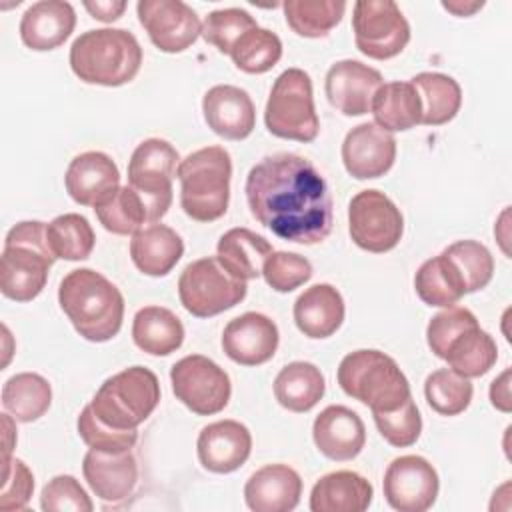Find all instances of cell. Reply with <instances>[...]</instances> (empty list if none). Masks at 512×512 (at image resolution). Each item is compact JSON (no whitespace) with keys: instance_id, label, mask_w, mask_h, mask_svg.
<instances>
[{"instance_id":"obj_1","label":"cell","mask_w":512,"mask_h":512,"mask_svg":"<svg viewBox=\"0 0 512 512\" xmlns=\"http://www.w3.org/2000/svg\"><path fill=\"white\" fill-rule=\"evenodd\" d=\"M252 216L278 238L320 244L332 232V196L310 160L292 152L264 156L246 176Z\"/></svg>"},{"instance_id":"obj_2","label":"cell","mask_w":512,"mask_h":512,"mask_svg":"<svg viewBox=\"0 0 512 512\" xmlns=\"http://www.w3.org/2000/svg\"><path fill=\"white\" fill-rule=\"evenodd\" d=\"M58 302L74 330L90 342H108L122 328L124 296L92 268L70 270L60 282Z\"/></svg>"},{"instance_id":"obj_3","label":"cell","mask_w":512,"mask_h":512,"mask_svg":"<svg viewBox=\"0 0 512 512\" xmlns=\"http://www.w3.org/2000/svg\"><path fill=\"white\" fill-rule=\"evenodd\" d=\"M70 68L86 84L122 86L136 78L142 48L136 36L122 28L82 32L70 46Z\"/></svg>"},{"instance_id":"obj_4","label":"cell","mask_w":512,"mask_h":512,"mask_svg":"<svg viewBox=\"0 0 512 512\" xmlns=\"http://www.w3.org/2000/svg\"><path fill=\"white\" fill-rule=\"evenodd\" d=\"M56 256L46 238V224L24 220L10 228L0 258V290L16 302L34 300L46 286Z\"/></svg>"},{"instance_id":"obj_5","label":"cell","mask_w":512,"mask_h":512,"mask_svg":"<svg viewBox=\"0 0 512 512\" xmlns=\"http://www.w3.org/2000/svg\"><path fill=\"white\" fill-rule=\"evenodd\" d=\"M176 176L180 180V206L196 222L222 218L230 202L232 160L222 146L194 150L180 160Z\"/></svg>"},{"instance_id":"obj_6","label":"cell","mask_w":512,"mask_h":512,"mask_svg":"<svg viewBox=\"0 0 512 512\" xmlns=\"http://www.w3.org/2000/svg\"><path fill=\"white\" fill-rule=\"evenodd\" d=\"M338 384L350 398L372 412L394 410L412 398L408 378L396 360L380 350H354L346 354L336 372Z\"/></svg>"},{"instance_id":"obj_7","label":"cell","mask_w":512,"mask_h":512,"mask_svg":"<svg viewBox=\"0 0 512 512\" xmlns=\"http://www.w3.org/2000/svg\"><path fill=\"white\" fill-rule=\"evenodd\" d=\"M160 382L144 366H130L106 378L90 406L94 414L116 430H136L158 406Z\"/></svg>"},{"instance_id":"obj_8","label":"cell","mask_w":512,"mask_h":512,"mask_svg":"<svg viewBox=\"0 0 512 512\" xmlns=\"http://www.w3.org/2000/svg\"><path fill=\"white\" fill-rule=\"evenodd\" d=\"M264 122L272 136L296 142H312L320 132L314 108L312 80L300 68L284 70L272 84Z\"/></svg>"},{"instance_id":"obj_9","label":"cell","mask_w":512,"mask_h":512,"mask_svg":"<svg viewBox=\"0 0 512 512\" xmlns=\"http://www.w3.org/2000/svg\"><path fill=\"white\" fill-rule=\"evenodd\" d=\"M246 292V282L228 274L216 256L190 262L178 278L180 302L196 318H210L234 308L246 298Z\"/></svg>"},{"instance_id":"obj_10","label":"cell","mask_w":512,"mask_h":512,"mask_svg":"<svg viewBox=\"0 0 512 512\" xmlns=\"http://www.w3.org/2000/svg\"><path fill=\"white\" fill-rule=\"evenodd\" d=\"M178 150L162 138L142 140L128 162V186L134 188L156 224L172 204V178L178 170Z\"/></svg>"},{"instance_id":"obj_11","label":"cell","mask_w":512,"mask_h":512,"mask_svg":"<svg viewBox=\"0 0 512 512\" xmlns=\"http://www.w3.org/2000/svg\"><path fill=\"white\" fill-rule=\"evenodd\" d=\"M352 30L356 48L372 60L394 58L410 42V24L392 0H358Z\"/></svg>"},{"instance_id":"obj_12","label":"cell","mask_w":512,"mask_h":512,"mask_svg":"<svg viewBox=\"0 0 512 512\" xmlns=\"http://www.w3.org/2000/svg\"><path fill=\"white\" fill-rule=\"evenodd\" d=\"M348 234L366 252H388L398 246L404 234L402 212L384 192L362 190L348 204Z\"/></svg>"},{"instance_id":"obj_13","label":"cell","mask_w":512,"mask_h":512,"mask_svg":"<svg viewBox=\"0 0 512 512\" xmlns=\"http://www.w3.org/2000/svg\"><path fill=\"white\" fill-rule=\"evenodd\" d=\"M170 382L176 400L198 416L222 412L232 394V384L224 368L202 354L180 358L170 368Z\"/></svg>"},{"instance_id":"obj_14","label":"cell","mask_w":512,"mask_h":512,"mask_svg":"<svg viewBox=\"0 0 512 512\" xmlns=\"http://www.w3.org/2000/svg\"><path fill=\"white\" fill-rule=\"evenodd\" d=\"M386 502L398 512H426L434 506L440 480L436 468L422 456L394 458L382 480Z\"/></svg>"},{"instance_id":"obj_15","label":"cell","mask_w":512,"mask_h":512,"mask_svg":"<svg viewBox=\"0 0 512 512\" xmlns=\"http://www.w3.org/2000/svg\"><path fill=\"white\" fill-rule=\"evenodd\" d=\"M136 12L152 44L166 54L184 52L202 34L198 14L182 0H140Z\"/></svg>"},{"instance_id":"obj_16","label":"cell","mask_w":512,"mask_h":512,"mask_svg":"<svg viewBox=\"0 0 512 512\" xmlns=\"http://www.w3.org/2000/svg\"><path fill=\"white\" fill-rule=\"evenodd\" d=\"M384 84L382 74L360 60H338L324 80L328 102L344 116H362L372 108L374 94Z\"/></svg>"},{"instance_id":"obj_17","label":"cell","mask_w":512,"mask_h":512,"mask_svg":"<svg viewBox=\"0 0 512 512\" xmlns=\"http://www.w3.org/2000/svg\"><path fill=\"white\" fill-rule=\"evenodd\" d=\"M396 160V140L374 122L354 126L342 142V162L356 180L384 176Z\"/></svg>"},{"instance_id":"obj_18","label":"cell","mask_w":512,"mask_h":512,"mask_svg":"<svg viewBox=\"0 0 512 512\" xmlns=\"http://www.w3.org/2000/svg\"><path fill=\"white\" fill-rule=\"evenodd\" d=\"M278 340V326L272 318L260 312H244L224 326L222 350L240 366H260L276 354Z\"/></svg>"},{"instance_id":"obj_19","label":"cell","mask_w":512,"mask_h":512,"mask_svg":"<svg viewBox=\"0 0 512 512\" xmlns=\"http://www.w3.org/2000/svg\"><path fill=\"white\" fill-rule=\"evenodd\" d=\"M64 186L76 204L96 208L120 188V172L108 154L90 150L70 160Z\"/></svg>"},{"instance_id":"obj_20","label":"cell","mask_w":512,"mask_h":512,"mask_svg":"<svg viewBox=\"0 0 512 512\" xmlns=\"http://www.w3.org/2000/svg\"><path fill=\"white\" fill-rule=\"evenodd\" d=\"M208 128L226 140H244L256 126V108L250 94L232 84H216L202 98Z\"/></svg>"},{"instance_id":"obj_21","label":"cell","mask_w":512,"mask_h":512,"mask_svg":"<svg viewBox=\"0 0 512 512\" xmlns=\"http://www.w3.org/2000/svg\"><path fill=\"white\" fill-rule=\"evenodd\" d=\"M200 464L214 474L238 470L252 452V434L238 420H218L202 428L196 442Z\"/></svg>"},{"instance_id":"obj_22","label":"cell","mask_w":512,"mask_h":512,"mask_svg":"<svg viewBox=\"0 0 512 512\" xmlns=\"http://www.w3.org/2000/svg\"><path fill=\"white\" fill-rule=\"evenodd\" d=\"M312 438L320 454L334 462H348L362 452L366 444V428L354 410L332 404L316 416Z\"/></svg>"},{"instance_id":"obj_23","label":"cell","mask_w":512,"mask_h":512,"mask_svg":"<svg viewBox=\"0 0 512 512\" xmlns=\"http://www.w3.org/2000/svg\"><path fill=\"white\" fill-rule=\"evenodd\" d=\"M82 474L100 500L116 504L134 492L138 482V462L132 450L102 452L90 448L82 462Z\"/></svg>"},{"instance_id":"obj_24","label":"cell","mask_w":512,"mask_h":512,"mask_svg":"<svg viewBox=\"0 0 512 512\" xmlns=\"http://www.w3.org/2000/svg\"><path fill=\"white\" fill-rule=\"evenodd\" d=\"M302 496V478L288 464H268L256 470L246 486L244 500L254 512H290Z\"/></svg>"},{"instance_id":"obj_25","label":"cell","mask_w":512,"mask_h":512,"mask_svg":"<svg viewBox=\"0 0 512 512\" xmlns=\"http://www.w3.org/2000/svg\"><path fill=\"white\" fill-rule=\"evenodd\" d=\"M76 26V12L64 0H40L26 8L20 20L22 42L36 52L54 50L68 40Z\"/></svg>"},{"instance_id":"obj_26","label":"cell","mask_w":512,"mask_h":512,"mask_svg":"<svg viewBox=\"0 0 512 512\" xmlns=\"http://www.w3.org/2000/svg\"><path fill=\"white\" fill-rule=\"evenodd\" d=\"M344 298L332 284H314L294 302V322L298 330L314 340L332 336L344 322Z\"/></svg>"},{"instance_id":"obj_27","label":"cell","mask_w":512,"mask_h":512,"mask_svg":"<svg viewBox=\"0 0 512 512\" xmlns=\"http://www.w3.org/2000/svg\"><path fill=\"white\" fill-rule=\"evenodd\" d=\"M372 484L352 470L324 474L310 492L312 512H364L372 504Z\"/></svg>"},{"instance_id":"obj_28","label":"cell","mask_w":512,"mask_h":512,"mask_svg":"<svg viewBox=\"0 0 512 512\" xmlns=\"http://www.w3.org/2000/svg\"><path fill=\"white\" fill-rule=\"evenodd\" d=\"M184 254V242L166 224H150L132 234L130 258L146 276H166Z\"/></svg>"},{"instance_id":"obj_29","label":"cell","mask_w":512,"mask_h":512,"mask_svg":"<svg viewBox=\"0 0 512 512\" xmlns=\"http://www.w3.org/2000/svg\"><path fill=\"white\" fill-rule=\"evenodd\" d=\"M272 252V244L248 228H230L220 236L216 246V258L220 266L244 282L262 274L264 260Z\"/></svg>"},{"instance_id":"obj_30","label":"cell","mask_w":512,"mask_h":512,"mask_svg":"<svg viewBox=\"0 0 512 512\" xmlns=\"http://www.w3.org/2000/svg\"><path fill=\"white\" fill-rule=\"evenodd\" d=\"M134 344L150 356H168L184 342L180 318L164 306H144L132 320Z\"/></svg>"},{"instance_id":"obj_31","label":"cell","mask_w":512,"mask_h":512,"mask_svg":"<svg viewBox=\"0 0 512 512\" xmlns=\"http://www.w3.org/2000/svg\"><path fill=\"white\" fill-rule=\"evenodd\" d=\"M370 112L386 132H404L422 124V102L412 82H386L378 88Z\"/></svg>"},{"instance_id":"obj_32","label":"cell","mask_w":512,"mask_h":512,"mask_svg":"<svg viewBox=\"0 0 512 512\" xmlns=\"http://www.w3.org/2000/svg\"><path fill=\"white\" fill-rule=\"evenodd\" d=\"M326 382L312 362L296 360L286 364L274 378V396L290 412H308L324 396Z\"/></svg>"},{"instance_id":"obj_33","label":"cell","mask_w":512,"mask_h":512,"mask_svg":"<svg viewBox=\"0 0 512 512\" xmlns=\"http://www.w3.org/2000/svg\"><path fill=\"white\" fill-rule=\"evenodd\" d=\"M456 374L464 378L484 376L498 360V346L494 338L480 328V324L460 332L446 348L444 358Z\"/></svg>"},{"instance_id":"obj_34","label":"cell","mask_w":512,"mask_h":512,"mask_svg":"<svg viewBox=\"0 0 512 512\" xmlns=\"http://www.w3.org/2000/svg\"><path fill=\"white\" fill-rule=\"evenodd\" d=\"M422 102V124L442 126L450 122L462 106L460 84L442 72H420L412 80Z\"/></svg>"},{"instance_id":"obj_35","label":"cell","mask_w":512,"mask_h":512,"mask_svg":"<svg viewBox=\"0 0 512 512\" xmlns=\"http://www.w3.org/2000/svg\"><path fill=\"white\" fill-rule=\"evenodd\" d=\"M52 404L50 382L36 372H20L2 386V406L18 422H34Z\"/></svg>"},{"instance_id":"obj_36","label":"cell","mask_w":512,"mask_h":512,"mask_svg":"<svg viewBox=\"0 0 512 512\" xmlns=\"http://www.w3.org/2000/svg\"><path fill=\"white\" fill-rule=\"evenodd\" d=\"M414 290L424 304L436 308L454 306L466 294L456 268L444 254L422 262L414 276Z\"/></svg>"},{"instance_id":"obj_37","label":"cell","mask_w":512,"mask_h":512,"mask_svg":"<svg viewBox=\"0 0 512 512\" xmlns=\"http://www.w3.org/2000/svg\"><path fill=\"white\" fill-rule=\"evenodd\" d=\"M286 24L304 38L326 36L344 16L342 0H286L282 4Z\"/></svg>"},{"instance_id":"obj_38","label":"cell","mask_w":512,"mask_h":512,"mask_svg":"<svg viewBox=\"0 0 512 512\" xmlns=\"http://www.w3.org/2000/svg\"><path fill=\"white\" fill-rule=\"evenodd\" d=\"M46 238L52 254L68 262L86 260L96 244V236L90 222L76 212L60 214L52 222H48Z\"/></svg>"},{"instance_id":"obj_39","label":"cell","mask_w":512,"mask_h":512,"mask_svg":"<svg viewBox=\"0 0 512 512\" xmlns=\"http://www.w3.org/2000/svg\"><path fill=\"white\" fill-rule=\"evenodd\" d=\"M94 212L100 224L118 236L136 234L144 224H150L142 196L128 184L120 186L108 200L98 204Z\"/></svg>"},{"instance_id":"obj_40","label":"cell","mask_w":512,"mask_h":512,"mask_svg":"<svg viewBox=\"0 0 512 512\" xmlns=\"http://www.w3.org/2000/svg\"><path fill=\"white\" fill-rule=\"evenodd\" d=\"M228 56L238 70L246 74H264L282 58V40L272 30L254 26L236 40Z\"/></svg>"},{"instance_id":"obj_41","label":"cell","mask_w":512,"mask_h":512,"mask_svg":"<svg viewBox=\"0 0 512 512\" xmlns=\"http://www.w3.org/2000/svg\"><path fill=\"white\" fill-rule=\"evenodd\" d=\"M474 388L470 378L456 374L450 368L434 370L424 382V396L428 406L442 416H458L472 402Z\"/></svg>"},{"instance_id":"obj_42","label":"cell","mask_w":512,"mask_h":512,"mask_svg":"<svg viewBox=\"0 0 512 512\" xmlns=\"http://www.w3.org/2000/svg\"><path fill=\"white\" fill-rule=\"evenodd\" d=\"M456 268L464 292H478L488 286L494 274V258L490 250L476 240H458L442 252Z\"/></svg>"},{"instance_id":"obj_43","label":"cell","mask_w":512,"mask_h":512,"mask_svg":"<svg viewBox=\"0 0 512 512\" xmlns=\"http://www.w3.org/2000/svg\"><path fill=\"white\" fill-rule=\"evenodd\" d=\"M254 26H258V22L246 10H242V8H220V10H212L204 18L200 36L208 44L216 46L222 54H230L236 40L244 32L252 30Z\"/></svg>"},{"instance_id":"obj_44","label":"cell","mask_w":512,"mask_h":512,"mask_svg":"<svg viewBox=\"0 0 512 512\" xmlns=\"http://www.w3.org/2000/svg\"><path fill=\"white\" fill-rule=\"evenodd\" d=\"M374 424L380 432V436L396 448L412 446L422 432V418L418 412V406L412 398H408L404 404H400L394 410H382L372 412Z\"/></svg>"},{"instance_id":"obj_45","label":"cell","mask_w":512,"mask_h":512,"mask_svg":"<svg viewBox=\"0 0 512 512\" xmlns=\"http://www.w3.org/2000/svg\"><path fill=\"white\" fill-rule=\"evenodd\" d=\"M78 434L86 446L102 452H126L132 450L138 440V430H116L104 424L92 410V406H84L76 420Z\"/></svg>"},{"instance_id":"obj_46","label":"cell","mask_w":512,"mask_h":512,"mask_svg":"<svg viewBox=\"0 0 512 512\" xmlns=\"http://www.w3.org/2000/svg\"><path fill=\"white\" fill-rule=\"evenodd\" d=\"M266 284L276 292H292L312 278V264L296 252H272L262 266Z\"/></svg>"},{"instance_id":"obj_47","label":"cell","mask_w":512,"mask_h":512,"mask_svg":"<svg viewBox=\"0 0 512 512\" xmlns=\"http://www.w3.org/2000/svg\"><path fill=\"white\" fill-rule=\"evenodd\" d=\"M40 506L46 512H92L94 504L80 482L70 474L54 476L40 494Z\"/></svg>"},{"instance_id":"obj_48","label":"cell","mask_w":512,"mask_h":512,"mask_svg":"<svg viewBox=\"0 0 512 512\" xmlns=\"http://www.w3.org/2000/svg\"><path fill=\"white\" fill-rule=\"evenodd\" d=\"M478 320L476 316L462 306H448L446 310L438 312L436 316L430 318L428 328H426V342L428 348L432 350L434 356L444 358V352L448 344L466 328L476 326Z\"/></svg>"},{"instance_id":"obj_49","label":"cell","mask_w":512,"mask_h":512,"mask_svg":"<svg viewBox=\"0 0 512 512\" xmlns=\"http://www.w3.org/2000/svg\"><path fill=\"white\" fill-rule=\"evenodd\" d=\"M34 492V476L30 468L18 458L4 460V482L0 492V510H22L26 508Z\"/></svg>"},{"instance_id":"obj_50","label":"cell","mask_w":512,"mask_h":512,"mask_svg":"<svg viewBox=\"0 0 512 512\" xmlns=\"http://www.w3.org/2000/svg\"><path fill=\"white\" fill-rule=\"evenodd\" d=\"M126 6L128 4L124 0H94V2L86 0L84 2V8L90 12V16L100 20V22H114V20H118L124 14Z\"/></svg>"},{"instance_id":"obj_51","label":"cell","mask_w":512,"mask_h":512,"mask_svg":"<svg viewBox=\"0 0 512 512\" xmlns=\"http://www.w3.org/2000/svg\"><path fill=\"white\" fill-rule=\"evenodd\" d=\"M490 402L500 412H510V368H506L490 384Z\"/></svg>"},{"instance_id":"obj_52","label":"cell","mask_w":512,"mask_h":512,"mask_svg":"<svg viewBox=\"0 0 512 512\" xmlns=\"http://www.w3.org/2000/svg\"><path fill=\"white\" fill-rule=\"evenodd\" d=\"M484 2H462V0H452V2H442V8L452 12L454 16H472L476 10H480Z\"/></svg>"}]
</instances>
